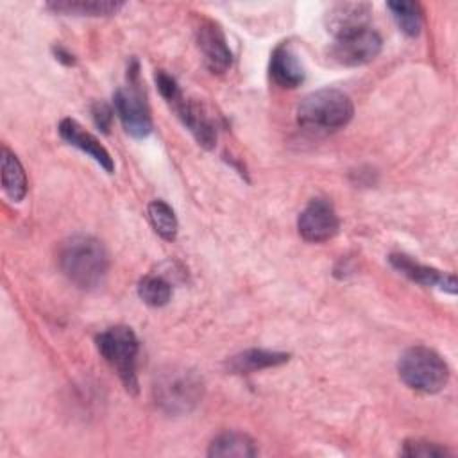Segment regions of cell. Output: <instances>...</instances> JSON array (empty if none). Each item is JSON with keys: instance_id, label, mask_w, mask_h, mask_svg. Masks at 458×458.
<instances>
[{"instance_id": "1", "label": "cell", "mask_w": 458, "mask_h": 458, "mask_svg": "<svg viewBox=\"0 0 458 458\" xmlns=\"http://www.w3.org/2000/svg\"><path fill=\"white\" fill-rule=\"evenodd\" d=\"M57 265L75 286L91 290L104 283L109 268V256L100 240L88 234H73L61 242Z\"/></svg>"}, {"instance_id": "2", "label": "cell", "mask_w": 458, "mask_h": 458, "mask_svg": "<svg viewBox=\"0 0 458 458\" xmlns=\"http://www.w3.org/2000/svg\"><path fill=\"white\" fill-rule=\"evenodd\" d=\"M354 113L347 93L333 88H322L306 95L297 106V122L311 132H335L345 127Z\"/></svg>"}, {"instance_id": "3", "label": "cell", "mask_w": 458, "mask_h": 458, "mask_svg": "<svg viewBox=\"0 0 458 458\" xmlns=\"http://www.w3.org/2000/svg\"><path fill=\"white\" fill-rule=\"evenodd\" d=\"M397 370L406 386L424 394L440 392L449 379L447 363L440 354L424 345L406 349L399 358Z\"/></svg>"}, {"instance_id": "4", "label": "cell", "mask_w": 458, "mask_h": 458, "mask_svg": "<svg viewBox=\"0 0 458 458\" xmlns=\"http://www.w3.org/2000/svg\"><path fill=\"white\" fill-rule=\"evenodd\" d=\"M97 349L102 358L116 370L125 390L136 395L140 390L136 374L140 342L134 331L127 326H113L97 336Z\"/></svg>"}, {"instance_id": "5", "label": "cell", "mask_w": 458, "mask_h": 458, "mask_svg": "<svg viewBox=\"0 0 458 458\" xmlns=\"http://www.w3.org/2000/svg\"><path fill=\"white\" fill-rule=\"evenodd\" d=\"M202 379L186 369H168L159 374L154 385L156 404L170 415L191 411L202 399Z\"/></svg>"}, {"instance_id": "6", "label": "cell", "mask_w": 458, "mask_h": 458, "mask_svg": "<svg viewBox=\"0 0 458 458\" xmlns=\"http://www.w3.org/2000/svg\"><path fill=\"white\" fill-rule=\"evenodd\" d=\"M129 86L116 89L113 100H114V111L132 138H147L152 132V118L148 106L145 102V97L138 86V64L132 61V66L127 73Z\"/></svg>"}, {"instance_id": "7", "label": "cell", "mask_w": 458, "mask_h": 458, "mask_svg": "<svg viewBox=\"0 0 458 458\" xmlns=\"http://www.w3.org/2000/svg\"><path fill=\"white\" fill-rule=\"evenodd\" d=\"M381 36L370 27H367L358 32L335 38V41L327 48V55L333 63L352 68L367 64L372 59H376L377 54L381 52Z\"/></svg>"}, {"instance_id": "8", "label": "cell", "mask_w": 458, "mask_h": 458, "mask_svg": "<svg viewBox=\"0 0 458 458\" xmlns=\"http://www.w3.org/2000/svg\"><path fill=\"white\" fill-rule=\"evenodd\" d=\"M340 227L338 215L333 204L326 199H313L301 211L297 220L299 234L311 243H320L331 240Z\"/></svg>"}, {"instance_id": "9", "label": "cell", "mask_w": 458, "mask_h": 458, "mask_svg": "<svg viewBox=\"0 0 458 458\" xmlns=\"http://www.w3.org/2000/svg\"><path fill=\"white\" fill-rule=\"evenodd\" d=\"M195 39L202 54L204 64L209 72L224 73L231 66L233 54L227 45L225 34L218 23L211 20H202L195 30Z\"/></svg>"}, {"instance_id": "10", "label": "cell", "mask_w": 458, "mask_h": 458, "mask_svg": "<svg viewBox=\"0 0 458 458\" xmlns=\"http://www.w3.org/2000/svg\"><path fill=\"white\" fill-rule=\"evenodd\" d=\"M388 261L399 274L420 286H437L444 292L456 293V277L453 274H442L440 270L422 265L406 254H390Z\"/></svg>"}, {"instance_id": "11", "label": "cell", "mask_w": 458, "mask_h": 458, "mask_svg": "<svg viewBox=\"0 0 458 458\" xmlns=\"http://www.w3.org/2000/svg\"><path fill=\"white\" fill-rule=\"evenodd\" d=\"M370 5L365 2H342L335 4L326 13V27L335 36H345L369 27Z\"/></svg>"}, {"instance_id": "12", "label": "cell", "mask_w": 458, "mask_h": 458, "mask_svg": "<svg viewBox=\"0 0 458 458\" xmlns=\"http://www.w3.org/2000/svg\"><path fill=\"white\" fill-rule=\"evenodd\" d=\"M59 134L61 138L70 143L72 147L82 150L84 154H88L93 161H97L107 174H113L114 170V161L111 157V154L107 152V148L89 132L86 131L79 122L72 120V118H63L59 122Z\"/></svg>"}, {"instance_id": "13", "label": "cell", "mask_w": 458, "mask_h": 458, "mask_svg": "<svg viewBox=\"0 0 458 458\" xmlns=\"http://www.w3.org/2000/svg\"><path fill=\"white\" fill-rule=\"evenodd\" d=\"M172 109L177 113L179 120L184 123V127L193 134V138L202 145L204 148H213L216 141V127L213 120L208 116V113L202 109L200 104L184 98H177L172 104Z\"/></svg>"}, {"instance_id": "14", "label": "cell", "mask_w": 458, "mask_h": 458, "mask_svg": "<svg viewBox=\"0 0 458 458\" xmlns=\"http://www.w3.org/2000/svg\"><path fill=\"white\" fill-rule=\"evenodd\" d=\"M270 77L281 88H297L304 81V68L288 43H281L274 48L268 64Z\"/></svg>"}, {"instance_id": "15", "label": "cell", "mask_w": 458, "mask_h": 458, "mask_svg": "<svg viewBox=\"0 0 458 458\" xmlns=\"http://www.w3.org/2000/svg\"><path fill=\"white\" fill-rule=\"evenodd\" d=\"M288 360H290L288 352L267 351V349H247L240 354L231 356L225 361V367L233 374H250V372H256V370L283 365Z\"/></svg>"}, {"instance_id": "16", "label": "cell", "mask_w": 458, "mask_h": 458, "mask_svg": "<svg viewBox=\"0 0 458 458\" xmlns=\"http://www.w3.org/2000/svg\"><path fill=\"white\" fill-rule=\"evenodd\" d=\"M258 454L256 442L240 431H225L215 437L209 444L208 456L216 458H250Z\"/></svg>"}, {"instance_id": "17", "label": "cell", "mask_w": 458, "mask_h": 458, "mask_svg": "<svg viewBox=\"0 0 458 458\" xmlns=\"http://www.w3.org/2000/svg\"><path fill=\"white\" fill-rule=\"evenodd\" d=\"M123 7L118 0H52L47 9L68 16H111Z\"/></svg>"}, {"instance_id": "18", "label": "cell", "mask_w": 458, "mask_h": 458, "mask_svg": "<svg viewBox=\"0 0 458 458\" xmlns=\"http://www.w3.org/2000/svg\"><path fill=\"white\" fill-rule=\"evenodd\" d=\"M2 186L7 197L20 202L27 195V177L21 163L7 147H2Z\"/></svg>"}, {"instance_id": "19", "label": "cell", "mask_w": 458, "mask_h": 458, "mask_svg": "<svg viewBox=\"0 0 458 458\" xmlns=\"http://www.w3.org/2000/svg\"><path fill=\"white\" fill-rule=\"evenodd\" d=\"M390 9L399 30L408 38H415L422 29V9L417 2H388Z\"/></svg>"}, {"instance_id": "20", "label": "cell", "mask_w": 458, "mask_h": 458, "mask_svg": "<svg viewBox=\"0 0 458 458\" xmlns=\"http://www.w3.org/2000/svg\"><path fill=\"white\" fill-rule=\"evenodd\" d=\"M147 215H148L150 225L154 227V231H156L161 238H165V240H168V242L175 240V236H177V227H179L177 216H175L174 209H172L165 200H161V199L152 200V202L147 206Z\"/></svg>"}, {"instance_id": "21", "label": "cell", "mask_w": 458, "mask_h": 458, "mask_svg": "<svg viewBox=\"0 0 458 458\" xmlns=\"http://www.w3.org/2000/svg\"><path fill=\"white\" fill-rule=\"evenodd\" d=\"M138 295L148 306H165L172 297L170 283L161 276H145L138 284Z\"/></svg>"}, {"instance_id": "22", "label": "cell", "mask_w": 458, "mask_h": 458, "mask_svg": "<svg viewBox=\"0 0 458 458\" xmlns=\"http://www.w3.org/2000/svg\"><path fill=\"white\" fill-rule=\"evenodd\" d=\"M401 454L408 458H440V456H449L451 451L440 444L428 442V440H406L403 444Z\"/></svg>"}, {"instance_id": "23", "label": "cell", "mask_w": 458, "mask_h": 458, "mask_svg": "<svg viewBox=\"0 0 458 458\" xmlns=\"http://www.w3.org/2000/svg\"><path fill=\"white\" fill-rule=\"evenodd\" d=\"M156 84H157V89L161 93V97L172 106L177 98L182 97V91L179 88V84L175 82V79L172 75H168L166 72L163 70H157L156 72Z\"/></svg>"}, {"instance_id": "24", "label": "cell", "mask_w": 458, "mask_h": 458, "mask_svg": "<svg viewBox=\"0 0 458 458\" xmlns=\"http://www.w3.org/2000/svg\"><path fill=\"white\" fill-rule=\"evenodd\" d=\"M91 118L95 122V125L102 131V132H109L111 123H113V109L109 104H106L104 100H95L91 104Z\"/></svg>"}, {"instance_id": "25", "label": "cell", "mask_w": 458, "mask_h": 458, "mask_svg": "<svg viewBox=\"0 0 458 458\" xmlns=\"http://www.w3.org/2000/svg\"><path fill=\"white\" fill-rule=\"evenodd\" d=\"M54 54H55V59H57V61H61V63H64L66 66H70V64H73V63H75L73 55H72L64 47H61V45L54 47Z\"/></svg>"}]
</instances>
